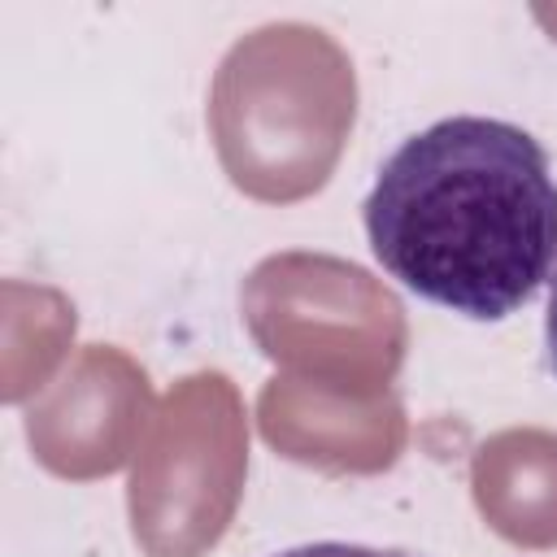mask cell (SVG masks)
Listing matches in <instances>:
<instances>
[{"label":"cell","instance_id":"cell-1","mask_svg":"<svg viewBox=\"0 0 557 557\" xmlns=\"http://www.w3.org/2000/svg\"><path fill=\"white\" fill-rule=\"evenodd\" d=\"M374 261L422 300L470 322L518 313L557 265L548 148L483 113L409 135L361 205Z\"/></svg>","mask_w":557,"mask_h":557},{"label":"cell","instance_id":"cell-2","mask_svg":"<svg viewBox=\"0 0 557 557\" xmlns=\"http://www.w3.org/2000/svg\"><path fill=\"white\" fill-rule=\"evenodd\" d=\"M274 557H413L400 548H370V544H344V540H318V544H296Z\"/></svg>","mask_w":557,"mask_h":557},{"label":"cell","instance_id":"cell-3","mask_svg":"<svg viewBox=\"0 0 557 557\" xmlns=\"http://www.w3.org/2000/svg\"><path fill=\"white\" fill-rule=\"evenodd\" d=\"M544 348H548V366L557 374V270L548 278V313H544Z\"/></svg>","mask_w":557,"mask_h":557}]
</instances>
